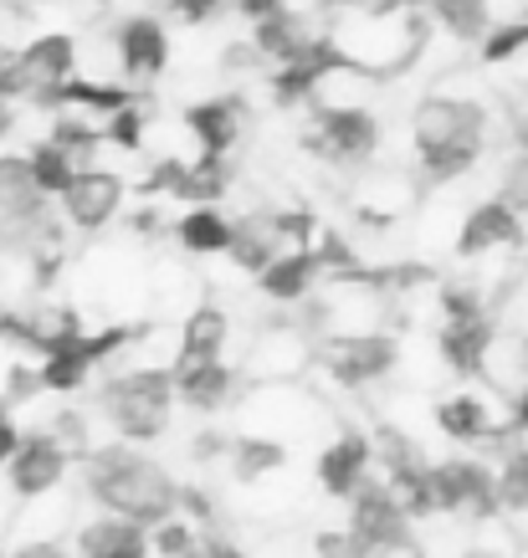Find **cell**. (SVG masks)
Instances as JSON below:
<instances>
[{
    "label": "cell",
    "instance_id": "obj_1",
    "mask_svg": "<svg viewBox=\"0 0 528 558\" xmlns=\"http://www.w3.org/2000/svg\"><path fill=\"white\" fill-rule=\"evenodd\" d=\"M87 466V492L108 518H123L134 527H159L175 518V482L159 461H149V451L139 446H123V440H108V446H93L83 457Z\"/></svg>",
    "mask_w": 528,
    "mask_h": 558
},
{
    "label": "cell",
    "instance_id": "obj_2",
    "mask_svg": "<svg viewBox=\"0 0 528 558\" xmlns=\"http://www.w3.org/2000/svg\"><path fill=\"white\" fill-rule=\"evenodd\" d=\"M98 400L123 446H144V440H159L170 430V410H175L170 369H123L103 385Z\"/></svg>",
    "mask_w": 528,
    "mask_h": 558
},
{
    "label": "cell",
    "instance_id": "obj_3",
    "mask_svg": "<svg viewBox=\"0 0 528 558\" xmlns=\"http://www.w3.org/2000/svg\"><path fill=\"white\" fill-rule=\"evenodd\" d=\"M349 554L344 558H406L416 548V523L395 508V497L385 492L380 476H364L349 497Z\"/></svg>",
    "mask_w": 528,
    "mask_h": 558
},
{
    "label": "cell",
    "instance_id": "obj_4",
    "mask_svg": "<svg viewBox=\"0 0 528 558\" xmlns=\"http://www.w3.org/2000/svg\"><path fill=\"white\" fill-rule=\"evenodd\" d=\"M77 77V36L72 32H47L11 51V62L0 68V102H41L51 87H62Z\"/></svg>",
    "mask_w": 528,
    "mask_h": 558
},
{
    "label": "cell",
    "instance_id": "obj_5",
    "mask_svg": "<svg viewBox=\"0 0 528 558\" xmlns=\"http://www.w3.org/2000/svg\"><path fill=\"white\" fill-rule=\"evenodd\" d=\"M303 149L328 165H364L380 149V119L359 102H319L308 113Z\"/></svg>",
    "mask_w": 528,
    "mask_h": 558
},
{
    "label": "cell",
    "instance_id": "obj_6",
    "mask_svg": "<svg viewBox=\"0 0 528 558\" xmlns=\"http://www.w3.org/2000/svg\"><path fill=\"white\" fill-rule=\"evenodd\" d=\"M431 508L436 512H461V518H472V523H493V518H503L493 466H482V461H472V457L431 461Z\"/></svg>",
    "mask_w": 528,
    "mask_h": 558
},
{
    "label": "cell",
    "instance_id": "obj_7",
    "mask_svg": "<svg viewBox=\"0 0 528 558\" xmlns=\"http://www.w3.org/2000/svg\"><path fill=\"white\" fill-rule=\"evenodd\" d=\"M123 195H129V180H123L119 170L83 165L77 180L68 185V195H62V226L83 231V236H98V231H108V226L119 220Z\"/></svg>",
    "mask_w": 528,
    "mask_h": 558
},
{
    "label": "cell",
    "instance_id": "obj_8",
    "mask_svg": "<svg viewBox=\"0 0 528 558\" xmlns=\"http://www.w3.org/2000/svg\"><path fill=\"white\" fill-rule=\"evenodd\" d=\"M410 134H416V149H427V144H488V108L478 98L427 93L410 108Z\"/></svg>",
    "mask_w": 528,
    "mask_h": 558
},
{
    "label": "cell",
    "instance_id": "obj_9",
    "mask_svg": "<svg viewBox=\"0 0 528 558\" xmlns=\"http://www.w3.org/2000/svg\"><path fill=\"white\" fill-rule=\"evenodd\" d=\"M72 457L47 436V430H26L16 446V457L5 461V482L16 492L21 502H36V497H47L62 476H68Z\"/></svg>",
    "mask_w": 528,
    "mask_h": 558
},
{
    "label": "cell",
    "instance_id": "obj_10",
    "mask_svg": "<svg viewBox=\"0 0 528 558\" xmlns=\"http://www.w3.org/2000/svg\"><path fill=\"white\" fill-rule=\"evenodd\" d=\"M185 129L201 154L226 159L241 144V134H247V98L241 93H216V98L185 102Z\"/></svg>",
    "mask_w": 528,
    "mask_h": 558
},
{
    "label": "cell",
    "instance_id": "obj_11",
    "mask_svg": "<svg viewBox=\"0 0 528 558\" xmlns=\"http://www.w3.org/2000/svg\"><path fill=\"white\" fill-rule=\"evenodd\" d=\"M113 51H119L123 77L154 83V77H165V68H170V32H165L159 16H129L113 32Z\"/></svg>",
    "mask_w": 528,
    "mask_h": 558
},
{
    "label": "cell",
    "instance_id": "obj_12",
    "mask_svg": "<svg viewBox=\"0 0 528 558\" xmlns=\"http://www.w3.org/2000/svg\"><path fill=\"white\" fill-rule=\"evenodd\" d=\"M395 364H400V343H395L391 333H349V339H339L334 354H328V374H334L344 389L385 379Z\"/></svg>",
    "mask_w": 528,
    "mask_h": 558
},
{
    "label": "cell",
    "instance_id": "obj_13",
    "mask_svg": "<svg viewBox=\"0 0 528 558\" xmlns=\"http://www.w3.org/2000/svg\"><path fill=\"white\" fill-rule=\"evenodd\" d=\"M497 246H524V216H513L508 205L493 195V201H478L461 216L457 256L461 262H478V256L497 252Z\"/></svg>",
    "mask_w": 528,
    "mask_h": 558
},
{
    "label": "cell",
    "instance_id": "obj_14",
    "mask_svg": "<svg viewBox=\"0 0 528 558\" xmlns=\"http://www.w3.org/2000/svg\"><path fill=\"white\" fill-rule=\"evenodd\" d=\"M497 328L493 318H467V323H442L436 328V354H442L446 369L467 374V379H488V359H493Z\"/></svg>",
    "mask_w": 528,
    "mask_h": 558
},
{
    "label": "cell",
    "instance_id": "obj_15",
    "mask_svg": "<svg viewBox=\"0 0 528 558\" xmlns=\"http://www.w3.org/2000/svg\"><path fill=\"white\" fill-rule=\"evenodd\" d=\"M370 461H375V446H370V436L364 430H344L334 446H328L324 457L313 461V476H319V487L328 492V497H339V502H349L355 497V487L370 476Z\"/></svg>",
    "mask_w": 528,
    "mask_h": 558
},
{
    "label": "cell",
    "instance_id": "obj_16",
    "mask_svg": "<svg viewBox=\"0 0 528 558\" xmlns=\"http://www.w3.org/2000/svg\"><path fill=\"white\" fill-rule=\"evenodd\" d=\"M170 385H175V400H180V405L201 410V415H216V410L231 400L237 374H231V364H221V359H211V364H185V359H175Z\"/></svg>",
    "mask_w": 528,
    "mask_h": 558
},
{
    "label": "cell",
    "instance_id": "obj_17",
    "mask_svg": "<svg viewBox=\"0 0 528 558\" xmlns=\"http://www.w3.org/2000/svg\"><path fill=\"white\" fill-rule=\"evenodd\" d=\"M87 328H83V313L72 303H41L26 313V349L41 359L51 354H68V349H83Z\"/></svg>",
    "mask_w": 528,
    "mask_h": 558
},
{
    "label": "cell",
    "instance_id": "obj_18",
    "mask_svg": "<svg viewBox=\"0 0 528 558\" xmlns=\"http://www.w3.org/2000/svg\"><path fill=\"white\" fill-rule=\"evenodd\" d=\"M319 277H324V267H319L313 246H303V252H277L267 267L256 271V288L273 303H303Z\"/></svg>",
    "mask_w": 528,
    "mask_h": 558
},
{
    "label": "cell",
    "instance_id": "obj_19",
    "mask_svg": "<svg viewBox=\"0 0 528 558\" xmlns=\"http://www.w3.org/2000/svg\"><path fill=\"white\" fill-rule=\"evenodd\" d=\"M436 430L457 446H482V440H508V430L493 421L482 395H452L436 405Z\"/></svg>",
    "mask_w": 528,
    "mask_h": 558
},
{
    "label": "cell",
    "instance_id": "obj_20",
    "mask_svg": "<svg viewBox=\"0 0 528 558\" xmlns=\"http://www.w3.org/2000/svg\"><path fill=\"white\" fill-rule=\"evenodd\" d=\"M313 21L303 16V11H283V16L262 21V26H252V51L262 57V62H273V68H288V62H298L303 57V47L313 41Z\"/></svg>",
    "mask_w": 528,
    "mask_h": 558
},
{
    "label": "cell",
    "instance_id": "obj_21",
    "mask_svg": "<svg viewBox=\"0 0 528 558\" xmlns=\"http://www.w3.org/2000/svg\"><path fill=\"white\" fill-rule=\"evenodd\" d=\"M226 343H231V318H226V307L216 303H201L190 307L185 323H180V354L185 364H211V359L226 354Z\"/></svg>",
    "mask_w": 528,
    "mask_h": 558
},
{
    "label": "cell",
    "instance_id": "obj_22",
    "mask_svg": "<svg viewBox=\"0 0 528 558\" xmlns=\"http://www.w3.org/2000/svg\"><path fill=\"white\" fill-rule=\"evenodd\" d=\"M77 558H149V533L103 512L77 533Z\"/></svg>",
    "mask_w": 528,
    "mask_h": 558
},
{
    "label": "cell",
    "instance_id": "obj_23",
    "mask_svg": "<svg viewBox=\"0 0 528 558\" xmlns=\"http://www.w3.org/2000/svg\"><path fill=\"white\" fill-rule=\"evenodd\" d=\"M175 236L190 256H221L231 246V216L221 205H190L185 216L175 220Z\"/></svg>",
    "mask_w": 528,
    "mask_h": 558
},
{
    "label": "cell",
    "instance_id": "obj_24",
    "mask_svg": "<svg viewBox=\"0 0 528 558\" xmlns=\"http://www.w3.org/2000/svg\"><path fill=\"white\" fill-rule=\"evenodd\" d=\"M226 461H231V476H237L241 487H252V482L288 466V446L273 436H237V440H226Z\"/></svg>",
    "mask_w": 528,
    "mask_h": 558
},
{
    "label": "cell",
    "instance_id": "obj_25",
    "mask_svg": "<svg viewBox=\"0 0 528 558\" xmlns=\"http://www.w3.org/2000/svg\"><path fill=\"white\" fill-rule=\"evenodd\" d=\"M231 267H241V271H262L267 262H273L283 246H277V236H273V226H267V210H252V216H241V220H231Z\"/></svg>",
    "mask_w": 528,
    "mask_h": 558
},
{
    "label": "cell",
    "instance_id": "obj_26",
    "mask_svg": "<svg viewBox=\"0 0 528 558\" xmlns=\"http://www.w3.org/2000/svg\"><path fill=\"white\" fill-rule=\"evenodd\" d=\"M226 190H231V159L195 154V159H185V174H180V185H175V201L180 205H221Z\"/></svg>",
    "mask_w": 528,
    "mask_h": 558
},
{
    "label": "cell",
    "instance_id": "obj_27",
    "mask_svg": "<svg viewBox=\"0 0 528 558\" xmlns=\"http://www.w3.org/2000/svg\"><path fill=\"white\" fill-rule=\"evenodd\" d=\"M26 170H32V190L41 195V201H62L83 165H77V159H68V154L57 149V144L36 138L32 149H26Z\"/></svg>",
    "mask_w": 528,
    "mask_h": 558
},
{
    "label": "cell",
    "instance_id": "obj_28",
    "mask_svg": "<svg viewBox=\"0 0 528 558\" xmlns=\"http://www.w3.org/2000/svg\"><path fill=\"white\" fill-rule=\"evenodd\" d=\"M482 149H488V144H427V149H416V159H421V174H427V180L452 185V180H461V174L478 165Z\"/></svg>",
    "mask_w": 528,
    "mask_h": 558
},
{
    "label": "cell",
    "instance_id": "obj_29",
    "mask_svg": "<svg viewBox=\"0 0 528 558\" xmlns=\"http://www.w3.org/2000/svg\"><path fill=\"white\" fill-rule=\"evenodd\" d=\"M47 144H57V149L68 154V159H77V165H93V154L103 149V134L87 119H77V113H57L47 129Z\"/></svg>",
    "mask_w": 528,
    "mask_h": 558
},
{
    "label": "cell",
    "instance_id": "obj_30",
    "mask_svg": "<svg viewBox=\"0 0 528 558\" xmlns=\"http://www.w3.org/2000/svg\"><path fill=\"white\" fill-rule=\"evenodd\" d=\"M524 51H528V5H524V16L488 26V36L478 41V62H488V68H503V62L524 57Z\"/></svg>",
    "mask_w": 528,
    "mask_h": 558
},
{
    "label": "cell",
    "instance_id": "obj_31",
    "mask_svg": "<svg viewBox=\"0 0 528 558\" xmlns=\"http://www.w3.org/2000/svg\"><path fill=\"white\" fill-rule=\"evenodd\" d=\"M493 482H497V508L528 518V446L524 440L503 457V466L493 472Z\"/></svg>",
    "mask_w": 528,
    "mask_h": 558
},
{
    "label": "cell",
    "instance_id": "obj_32",
    "mask_svg": "<svg viewBox=\"0 0 528 558\" xmlns=\"http://www.w3.org/2000/svg\"><path fill=\"white\" fill-rule=\"evenodd\" d=\"M144 333H154V323H103L98 333H87L83 339V359L98 369V364H108V359H119L123 349H134Z\"/></svg>",
    "mask_w": 528,
    "mask_h": 558
},
{
    "label": "cell",
    "instance_id": "obj_33",
    "mask_svg": "<svg viewBox=\"0 0 528 558\" xmlns=\"http://www.w3.org/2000/svg\"><path fill=\"white\" fill-rule=\"evenodd\" d=\"M87 374H93V364L83 359V349H68V354H51V359L36 364V379H41V389H51V395H72V389H83Z\"/></svg>",
    "mask_w": 528,
    "mask_h": 558
},
{
    "label": "cell",
    "instance_id": "obj_34",
    "mask_svg": "<svg viewBox=\"0 0 528 558\" xmlns=\"http://www.w3.org/2000/svg\"><path fill=\"white\" fill-rule=\"evenodd\" d=\"M267 87H273L277 108H298V102H308L319 87H324V77H319L313 68H303V62H288V68H273Z\"/></svg>",
    "mask_w": 528,
    "mask_h": 558
},
{
    "label": "cell",
    "instance_id": "obj_35",
    "mask_svg": "<svg viewBox=\"0 0 528 558\" xmlns=\"http://www.w3.org/2000/svg\"><path fill=\"white\" fill-rule=\"evenodd\" d=\"M149 558H201V533L185 518L149 527Z\"/></svg>",
    "mask_w": 528,
    "mask_h": 558
},
{
    "label": "cell",
    "instance_id": "obj_36",
    "mask_svg": "<svg viewBox=\"0 0 528 558\" xmlns=\"http://www.w3.org/2000/svg\"><path fill=\"white\" fill-rule=\"evenodd\" d=\"M98 134H103V144H108V149L139 154V149H144V134H149V119H144V108H139V102H129L123 113H113V119L103 123Z\"/></svg>",
    "mask_w": 528,
    "mask_h": 558
},
{
    "label": "cell",
    "instance_id": "obj_37",
    "mask_svg": "<svg viewBox=\"0 0 528 558\" xmlns=\"http://www.w3.org/2000/svg\"><path fill=\"white\" fill-rule=\"evenodd\" d=\"M436 307H442L446 323H467V318H482V313H488L478 282H436Z\"/></svg>",
    "mask_w": 528,
    "mask_h": 558
},
{
    "label": "cell",
    "instance_id": "obj_38",
    "mask_svg": "<svg viewBox=\"0 0 528 558\" xmlns=\"http://www.w3.org/2000/svg\"><path fill=\"white\" fill-rule=\"evenodd\" d=\"M47 436L68 451L72 461H83L87 451H93V440H87V415H77V410H62V415H51Z\"/></svg>",
    "mask_w": 528,
    "mask_h": 558
},
{
    "label": "cell",
    "instance_id": "obj_39",
    "mask_svg": "<svg viewBox=\"0 0 528 558\" xmlns=\"http://www.w3.org/2000/svg\"><path fill=\"white\" fill-rule=\"evenodd\" d=\"M180 174H185V159L180 154H165V159H154L149 174L134 185L139 201H159V195H175V185H180Z\"/></svg>",
    "mask_w": 528,
    "mask_h": 558
},
{
    "label": "cell",
    "instance_id": "obj_40",
    "mask_svg": "<svg viewBox=\"0 0 528 558\" xmlns=\"http://www.w3.org/2000/svg\"><path fill=\"white\" fill-rule=\"evenodd\" d=\"M175 512H185V523L201 533V523H211L216 518V497L205 487H180L175 492Z\"/></svg>",
    "mask_w": 528,
    "mask_h": 558
},
{
    "label": "cell",
    "instance_id": "obj_41",
    "mask_svg": "<svg viewBox=\"0 0 528 558\" xmlns=\"http://www.w3.org/2000/svg\"><path fill=\"white\" fill-rule=\"evenodd\" d=\"M32 190V170H26V154H0V201L26 195Z\"/></svg>",
    "mask_w": 528,
    "mask_h": 558
},
{
    "label": "cell",
    "instance_id": "obj_42",
    "mask_svg": "<svg viewBox=\"0 0 528 558\" xmlns=\"http://www.w3.org/2000/svg\"><path fill=\"white\" fill-rule=\"evenodd\" d=\"M36 395H41L36 364H11L5 369V405H21V400H36Z\"/></svg>",
    "mask_w": 528,
    "mask_h": 558
},
{
    "label": "cell",
    "instance_id": "obj_43",
    "mask_svg": "<svg viewBox=\"0 0 528 558\" xmlns=\"http://www.w3.org/2000/svg\"><path fill=\"white\" fill-rule=\"evenodd\" d=\"M175 21H185V26H211V21L226 11V0H170Z\"/></svg>",
    "mask_w": 528,
    "mask_h": 558
},
{
    "label": "cell",
    "instance_id": "obj_44",
    "mask_svg": "<svg viewBox=\"0 0 528 558\" xmlns=\"http://www.w3.org/2000/svg\"><path fill=\"white\" fill-rule=\"evenodd\" d=\"M237 5V16H247L252 26H262V21H273L288 11V0H231Z\"/></svg>",
    "mask_w": 528,
    "mask_h": 558
},
{
    "label": "cell",
    "instance_id": "obj_45",
    "mask_svg": "<svg viewBox=\"0 0 528 558\" xmlns=\"http://www.w3.org/2000/svg\"><path fill=\"white\" fill-rule=\"evenodd\" d=\"M503 430H508V440L513 436H528V385L513 395V405H508V421H503Z\"/></svg>",
    "mask_w": 528,
    "mask_h": 558
},
{
    "label": "cell",
    "instance_id": "obj_46",
    "mask_svg": "<svg viewBox=\"0 0 528 558\" xmlns=\"http://www.w3.org/2000/svg\"><path fill=\"white\" fill-rule=\"evenodd\" d=\"M16 446H21V430L16 421H11V410H0V466L16 457Z\"/></svg>",
    "mask_w": 528,
    "mask_h": 558
},
{
    "label": "cell",
    "instance_id": "obj_47",
    "mask_svg": "<svg viewBox=\"0 0 528 558\" xmlns=\"http://www.w3.org/2000/svg\"><path fill=\"white\" fill-rule=\"evenodd\" d=\"M313 554H319V558H344V554H349V538H344V533H334V527H324V533L313 538Z\"/></svg>",
    "mask_w": 528,
    "mask_h": 558
},
{
    "label": "cell",
    "instance_id": "obj_48",
    "mask_svg": "<svg viewBox=\"0 0 528 558\" xmlns=\"http://www.w3.org/2000/svg\"><path fill=\"white\" fill-rule=\"evenodd\" d=\"M201 558H252L247 548H237L231 538H205L201 533Z\"/></svg>",
    "mask_w": 528,
    "mask_h": 558
},
{
    "label": "cell",
    "instance_id": "obj_49",
    "mask_svg": "<svg viewBox=\"0 0 528 558\" xmlns=\"http://www.w3.org/2000/svg\"><path fill=\"white\" fill-rule=\"evenodd\" d=\"M129 226H134L139 236H154L165 220H159V210H154V205H144V210H134V220H129Z\"/></svg>",
    "mask_w": 528,
    "mask_h": 558
},
{
    "label": "cell",
    "instance_id": "obj_50",
    "mask_svg": "<svg viewBox=\"0 0 528 558\" xmlns=\"http://www.w3.org/2000/svg\"><path fill=\"white\" fill-rule=\"evenodd\" d=\"M11 558H68V554H62L57 543H26V548H21V554H11Z\"/></svg>",
    "mask_w": 528,
    "mask_h": 558
},
{
    "label": "cell",
    "instance_id": "obj_51",
    "mask_svg": "<svg viewBox=\"0 0 528 558\" xmlns=\"http://www.w3.org/2000/svg\"><path fill=\"white\" fill-rule=\"evenodd\" d=\"M221 451H226V436H201V440H195V457H201V461L221 457Z\"/></svg>",
    "mask_w": 528,
    "mask_h": 558
},
{
    "label": "cell",
    "instance_id": "obj_52",
    "mask_svg": "<svg viewBox=\"0 0 528 558\" xmlns=\"http://www.w3.org/2000/svg\"><path fill=\"white\" fill-rule=\"evenodd\" d=\"M11 129H16V108H5V102H0V138L11 134Z\"/></svg>",
    "mask_w": 528,
    "mask_h": 558
},
{
    "label": "cell",
    "instance_id": "obj_53",
    "mask_svg": "<svg viewBox=\"0 0 528 558\" xmlns=\"http://www.w3.org/2000/svg\"><path fill=\"white\" fill-rule=\"evenodd\" d=\"M461 558H503V554H493V548H467Z\"/></svg>",
    "mask_w": 528,
    "mask_h": 558
},
{
    "label": "cell",
    "instance_id": "obj_54",
    "mask_svg": "<svg viewBox=\"0 0 528 558\" xmlns=\"http://www.w3.org/2000/svg\"><path fill=\"white\" fill-rule=\"evenodd\" d=\"M518 364H524V369H528V339H524V349H518Z\"/></svg>",
    "mask_w": 528,
    "mask_h": 558
},
{
    "label": "cell",
    "instance_id": "obj_55",
    "mask_svg": "<svg viewBox=\"0 0 528 558\" xmlns=\"http://www.w3.org/2000/svg\"><path fill=\"white\" fill-rule=\"evenodd\" d=\"M5 62H11V47H0V68H5Z\"/></svg>",
    "mask_w": 528,
    "mask_h": 558
},
{
    "label": "cell",
    "instance_id": "obj_56",
    "mask_svg": "<svg viewBox=\"0 0 528 558\" xmlns=\"http://www.w3.org/2000/svg\"><path fill=\"white\" fill-rule=\"evenodd\" d=\"M0 558H11V554H0Z\"/></svg>",
    "mask_w": 528,
    "mask_h": 558
}]
</instances>
